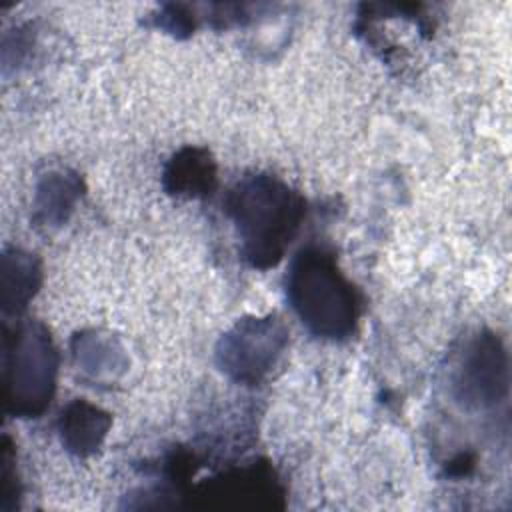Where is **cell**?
Segmentation results:
<instances>
[{
    "instance_id": "cell-3",
    "label": "cell",
    "mask_w": 512,
    "mask_h": 512,
    "mask_svg": "<svg viewBox=\"0 0 512 512\" xmlns=\"http://www.w3.org/2000/svg\"><path fill=\"white\" fill-rule=\"evenodd\" d=\"M58 350L38 320L2 326L4 412L14 418H40L56 392Z\"/></svg>"
},
{
    "instance_id": "cell-9",
    "label": "cell",
    "mask_w": 512,
    "mask_h": 512,
    "mask_svg": "<svg viewBox=\"0 0 512 512\" xmlns=\"http://www.w3.org/2000/svg\"><path fill=\"white\" fill-rule=\"evenodd\" d=\"M110 426L112 416L84 398L70 400L56 422L64 450L76 458L94 456L102 448Z\"/></svg>"
},
{
    "instance_id": "cell-11",
    "label": "cell",
    "mask_w": 512,
    "mask_h": 512,
    "mask_svg": "<svg viewBox=\"0 0 512 512\" xmlns=\"http://www.w3.org/2000/svg\"><path fill=\"white\" fill-rule=\"evenodd\" d=\"M198 22H200V14L196 12V6L184 4V2H162L148 16V26L176 40L190 38L198 28Z\"/></svg>"
},
{
    "instance_id": "cell-8",
    "label": "cell",
    "mask_w": 512,
    "mask_h": 512,
    "mask_svg": "<svg viewBox=\"0 0 512 512\" xmlns=\"http://www.w3.org/2000/svg\"><path fill=\"white\" fill-rule=\"evenodd\" d=\"M86 186L78 172L56 168L42 174L32 198V224L36 228H60L72 216Z\"/></svg>"
},
{
    "instance_id": "cell-2",
    "label": "cell",
    "mask_w": 512,
    "mask_h": 512,
    "mask_svg": "<svg viewBox=\"0 0 512 512\" xmlns=\"http://www.w3.org/2000/svg\"><path fill=\"white\" fill-rule=\"evenodd\" d=\"M290 308L304 328L328 342H346L360 320V294L338 266L336 254L322 244L302 246L284 276Z\"/></svg>"
},
{
    "instance_id": "cell-5",
    "label": "cell",
    "mask_w": 512,
    "mask_h": 512,
    "mask_svg": "<svg viewBox=\"0 0 512 512\" xmlns=\"http://www.w3.org/2000/svg\"><path fill=\"white\" fill-rule=\"evenodd\" d=\"M192 496L198 506L224 510H280L286 504V488L266 458L224 466L190 484L184 498Z\"/></svg>"
},
{
    "instance_id": "cell-10",
    "label": "cell",
    "mask_w": 512,
    "mask_h": 512,
    "mask_svg": "<svg viewBox=\"0 0 512 512\" xmlns=\"http://www.w3.org/2000/svg\"><path fill=\"white\" fill-rule=\"evenodd\" d=\"M42 286V262L36 254L6 246L0 256V308L4 316H20Z\"/></svg>"
},
{
    "instance_id": "cell-12",
    "label": "cell",
    "mask_w": 512,
    "mask_h": 512,
    "mask_svg": "<svg viewBox=\"0 0 512 512\" xmlns=\"http://www.w3.org/2000/svg\"><path fill=\"white\" fill-rule=\"evenodd\" d=\"M202 8H204V14H200V18H204L214 30H228V28L246 26V24L254 22L258 18V14L262 10H266L268 6L218 2V4H208Z\"/></svg>"
},
{
    "instance_id": "cell-1",
    "label": "cell",
    "mask_w": 512,
    "mask_h": 512,
    "mask_svg": "<svg viewBox=\"0 0 512 512\" xmlns=\"http://www.w3.org/2000/svg\"><path fill=\"white\" fill-rule=\"evenodd\" d=\"M224 212L234 224L242 262L254 270H270L298 236L308 202L282 178L252 172L226 192Z\"/></svg>"
},
{
    "instance_id": "cell-13",
    "label": "cell",
    "mask_w": 512,
    "mask_h": 512,
    "mask_svg": "<svg viewBox=\"0 0 512 512\" xmlns=\"http://www.w3.org/2000/svg\"><path fill=\"white\" fill-rule=\"evenodd\" d=\"M22 486L16 472V450L8 434L0 442V510L10 512L18 506Z\"/></svg>"
},
{
    "instance_id": "cell-4",
    "label": "cell",
    "mask_w": 512,
    "mask_h": 512,
    "mask_svg": "<svg viewBox=\"0 0 512 512\" xmlns=\"http://www.w3.org/2000/svg\"><path fill=\"white\" fill-rule=\"evenodd\" d=\"M288 348V328L276 314L244 316L216 342L218 370L242 386L262 384Z\"/></svg>"
},
{
    "instance_id": "cell-6",
    "label": "cell",
    "mask_w": 512,
    "mask_h": 512,
    "mask_svg": "<svg viewBox=\"0 0 512 512\" xmlns=\"http://www.w3.org/2000/svg\"><path fill=\"white\" fill-rule=\"evenodd\" d=\"M508 352L492 330L474 334L452 374V398L464 410H490L508 396Z\"/></svg>"
},
{
    "instance_id": "cell-7",
    "label": "cell",
    "mask_w": 512,
    "mask_h": 512,
    "mask_svg": "<svg viewBox=\"0 0 512 512\" xmlns=\"http://www.w3.org/2000/svg\"><path fill=\"white\" fill-rule=\"evenodd\" d=\"M162 190L180 200H206L218 188V164L204 146L178 148L162 168Z\"/></svg>"
},
{
    "instance_id": "cell-14",
    "label": "cell",
    "mask_w": 512,
    "mask_h": 512,
    "mask_svg": "<svg viewBox=\"0 0 512 512\" xmlns=\"http://www.w3.org/2000/svg\"><path fill=\"white\" fill-rule=\"evenodd\" d=\"M474 468H476V456L472 452H460L446 462L444 474L450 478H464V476H470Z\"/></svg>"
}]
</instances>
